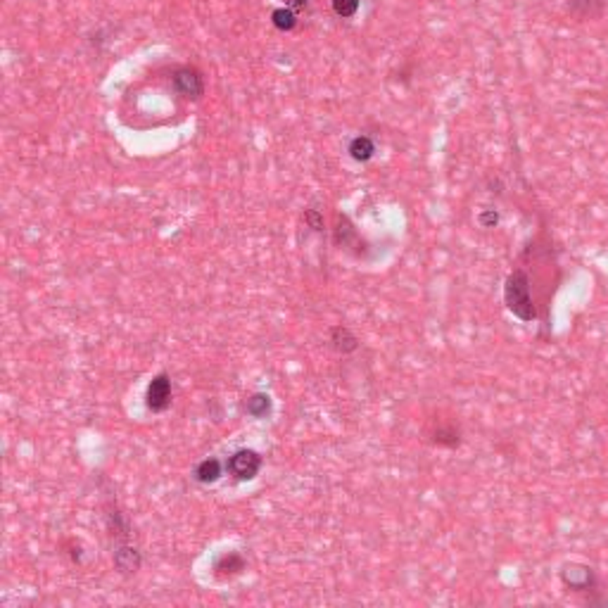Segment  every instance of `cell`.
Masks as SVG:
<instances>
[{"label": "cell", "mask_w": 608, "mask_h": 608, "mask_svg": "<svg viewBox=\"0 0 608 608\" xmlns=\"http://www.w3.org/2000/svg\"><path fill=\"white\" fill-rule=\"evenodd\" d=\"M112 563L122 575H134L143 566V556L131 542H117L112 551Z\"/></svg>", "instance_id": "8992f818"}, {"label": "cell", "mask_w": 608, "mask_h": 608, "mask_svg": "<svg viewBox=\"0 0 608 608\" xmlns=\"http://www.w3.org/2000/svg\"><path fill=\"white\" fill-rule=\"evenodd\" d=\"M333 10L337 17H354L356 10H359V0H333Z\"/></svg>", "instance_id": "2e32d148"}, {"label": "cell", "mask_w": 608, "mask_h": 608, "mask_svg": "<svg viewBox=\"0 0 608 608\" xmlns=\"http://www.w3.org/2000/svg\"><path fill=\"white\" fill-rule=\"evenodd\" d=\"M432 444L437 447H447V449H456L461 444V432L454 425H440L437 430H432Z\"/></svg>", "instance_id": "5bb4252c"}, {"label": "cell", "mask_w": 608, "mask_h": 608, "mask_svg": "<svg viewBox=\"0 0 608 608\" xmlns=\"http://www.w3.org/2000/svg\"><path fill=\"white\" fill-rule=\"evenodd\" d=\"M347 153H349V157H352L354 162H368V160H373V155H375L373 138H368V136H356V138H352V141H349V145H347Z\"/></svg>", "instance_id": "8fae6325"}, {"label": "cell", "mask_w": 608, "mask_h": 608, "mask_svg": "<svg viewBox=\"0 0 608 608\" xmlns=\"http://www.w3.org/2000/svg\"><path fill=\"white\" fill-rule=\"evenodd\" d=\"M478 224L482 228H494L499 224V212L497 209H482L478 214Z\"/></svg>", "instance_id": "ac0fdd59"}, {"label": "cell", "mask_w": 608, "mask_h": 608, "mask_svg": "<svg viewBox=\"0 0 608 608\" xmlns=\"http://www.w3.org/2000/svg\"><path fill=\"white\" fill-rule=\"evenodd\" d=\"M566 10L578 20H599L606 10V0H566Z\"/></svg>", "instance_id": "9c48e42d"}, {"label": "cell", "mask_w": 608, "mask_h": 608, "mask_svg": "<svg viewBox=\"0 0 608 608\" xmlns=\"http://www.w3.org/2000/svg\"><path fill=\"white\" fill-rule=\"evenodd\" d=\"M261 466H264V459H261V454L254 449H238L228 456V463H226L228 473L233 475L238 482L254 480L257 475H259Z\"/></svg>", "instance_id": "3957f363"}, {"label": "cell", "mask_w": 608, "mask_h": 608, "mask_svg": "<svg viewBox=\"0 0 608 608\" xmlns=\"http://www.w3.org/2000/svg\"><path fill=\"white\" fill-rule=\"evenodd\" d=\"M306 3H309V0H285V8H290V10H302V8H306Z\"/></svg>", "instance_id": "d6986e66"}, {"label": "cell", "mask_w": 608, "mask_h": 608, "mask_svg": "<svg viewBox=\"0 0 608 608\" xmlns=\"http://www.w3.org/2000/svg\"><path fill=\"white\" fill-rule=\"evenodd\" d=\"M328 340H330V347H333L337 354H352L359 349V337H356L352 330L342 323H337L330 328Z\"/></svg>", "instance_id": "ba28073f"}, {"label": "cell", "mask_w": 608, "mask_h": 608, "mask_svg": "<svg viewBox=\"0 0 608 608\" xmlns=\"http://www.w3.org/2000/svg\"><path fill=\"white\" fill-rule=\"evenodd\" d=\"M245 411H247V416H252V418H266V416H271L273 402L266 392H254L252 397H247Z\"/></svg>", "instance_id": "7c38bea8"}, {"label": "cell", "mask_w": 608, "mask_h": 608, "mask_svg": "<svg viewBox=\"0 0 608 608\" xmlns=\"http://www.w3.org/2000/svg\"><path fill=\"white\" fill-rule=\"evenodd\" d=\"M504 304H506V309L518 318V321H523V323L537 321V306H535V299H532V292H530V278L523 269H516V271H511L509 276H506Z\"/></svg>", "instance_id": "6da1fadb"}, {"label": "cell", "mask_w": 608, "mask_h": 608, "mask_svg": "<svg viewBox=\"0 0 608 608\" xmlns=\"http://www.w3.org/2000/svg\"><path fill=\"white\" fill-rule=\"evenodd\" d=\"M108 528H110V535L117 537V542H129V535H131V525L127 516L122 511L112 509L108 513Z\"/></svg>", "instance_id": "4fadbf2b"}, {"label": "cell", "mask_w": 608, "mask_h": 608, "mask_svg": "<svg viewBox=\"0 0 608 608\" xmlns=\"http://www.w3.org/2000/svg\"><path fill=\"white\" fill-rule=\"evenodd\" d=\"M172 404V378L169 373H157L153 375V380L148 383V390H145V406L153 413H162L169 409Z\"/></svg>", "instance_id": "5b68a950"}, {"label": "cell", "mask_w": 608, "mask_h": 608, "mask_svg": "<svg viewBox=\"0 0 608 608\" xmlns=\"http://www.w3.org/2000/svg\"><path fill=\"white\" fill-rule=\"evenodd\" d=\"M245 559H242V554H238V551H224L221 556L214 561V575L219 580H231V578H238V575L245 570Z\"/></svg>", "instance_id": "52a82bcc"}, {"label": "cell", "mask_w": 608, "mask_h": 608, "mask_svg": "<svg viewBox=\"0 0 608 608\" xmlns=\"http://www.w3.org/2000/svg\"><path fill=\"white\" fill-rule=\"evenodd\" d=\"M172 86L183 100H200L205 93V81L202 74L195 67H179L172 74Z\"/></svg>", "instance_id": "277c9868"}, {"label": "cell", "mask_w": 608, "mask_h": 608, "mask_svg": "<svg viewBox=\"0 0 608 608\" xmlns=\"http://www.w3.org/2000/svg\"><path fill=\"white\" fill-rule=\"evenodd\" d=\"M304 224L309 226L311 231H316V233H321V231L325 228L323 214H321L318 209H306V212H304Z\"/></svg>", "instance_id": "e0dca14e"}, {"label": "cell", "mask_w": 608, "mask_h": 608, "mask_svg": "<svg viewBox=\"0 0 608 608\" xmlns=\"http://www.w3.org/2000/svg\"><path fill=\"white\" fill-rule=\"evenodd\" d=\"M271 24L278 31H292L297 27V17H295V10L290 8H278L271 12Z\"/></svg>", "instance_id": "9a60e30c"}, {"label": "cell", "mask_w": 608, "mask_h": 608, "mask_svg": "<svg viewBox=\"0 0 608 608\" xmlns=\"http://www.w3.org/2000/svg\"><path fill=\"white\" fill-rule=\"evenodd\" d=\"M224 475V466L216 456H209V459H202L193 468V478H195L200 485H214V482Z\"/></svg>", "instance_id": "30bf717a"}, {"label": "cell", "mask_w": 608, "mask_h": 608, "mask_svg": "<svg viewBox=\"0 0 608 608\" xmlns=\"http://www.w3.org/2000/svg\"><path fill=\"white\" fill-rule=\"evenodd\" d=\"M559 580L568 592H578V594L594 592L599 585L594 568H589L587 563H575V561L563 563L561 570H559Z\"/></svg>", "instance_id": "7a4b0ae2"}]
</instances>
